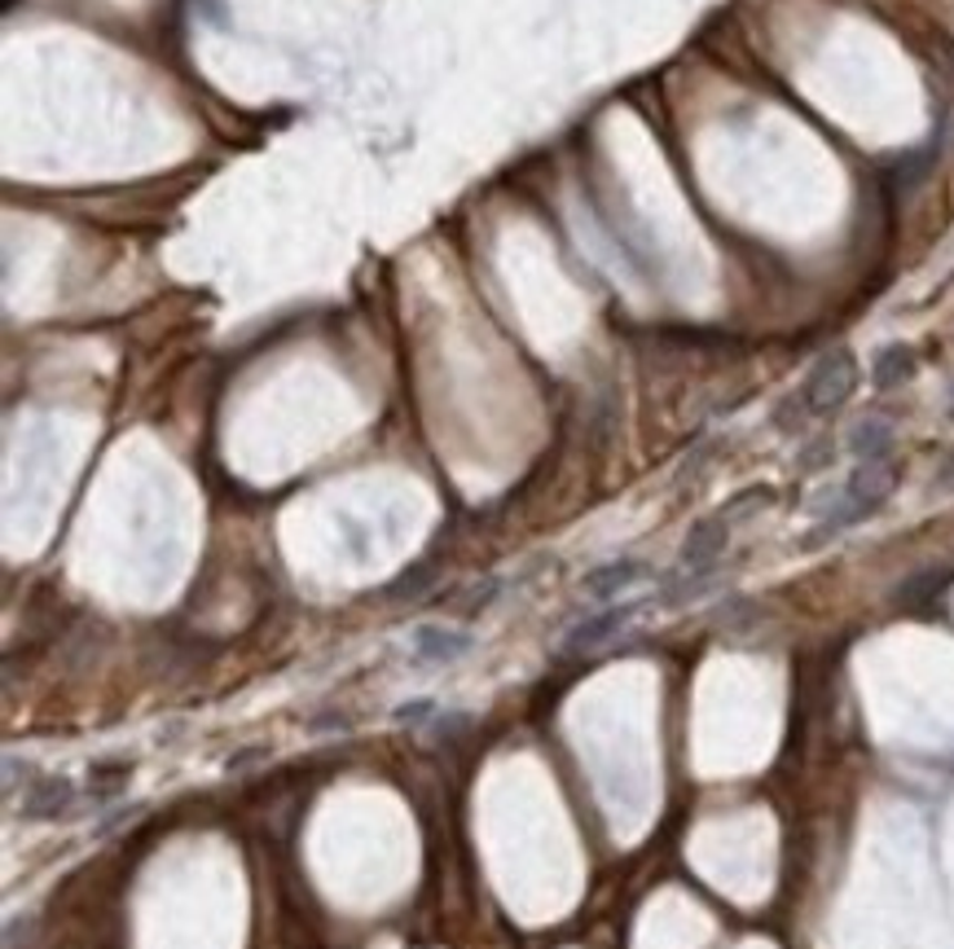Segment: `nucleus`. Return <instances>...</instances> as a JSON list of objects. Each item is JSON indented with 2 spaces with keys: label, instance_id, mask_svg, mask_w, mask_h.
Listing matches in <instances>:
<instances>
[{
  "label": "nucleus",
  "instance_id": "nucleus-1",
  "mask_svg": "<svg viewBox=\"0 0 954 949\" xmlns=\"http://www.w3.org/2000/svg\"><path fill=\"white\" fill-rule=\"evenodd\" d=\"M853 387H857V360H853L849 348H835V353L814 360V369L805 374V382L796 387V396H801V405H805L810 418H828V414H835L853 396Z\"/></svg>",
  "mask_w": 954,
  "mask_h": 949
},
{
  "label": "nucleus",
  "instance_id": "nucleus-2",
  "mask_svg": "<svg viewBox=\"0 0 954 949\" xmlns=\"http://www.w3.org/2000/svg\"><path fill=\"white\" fill-rule=\"evenodd\" d=\"M725 545H730V523H725L721 514L700 519V523L687 532V541H682L678 572H682V576H713L717 559L725 554Z\"/></svg>",
  "mask_w": 954,
  "mask_h": 949
},
{
  "label": "nucleus",
  "instance_id": "nucleus-3",
  "mask_svg": "<svg viewBox=\"0 0 954 949\" xmlns=\"http://www.w3.org/2000/svg\"><path fill=\"white\" fill-rule=\"evenodd\" d=\"M638 611H642V602H625V606H607V611H598V615H586L581 624L568 629V637H564L559 651H564V655H590L598 646H607L611 637H620Z\"/></svg>",
  "mask_w": 954,
  "mask_h": 949
},
{
  "label": "nucleus",
  "instance_id": "nucleus-4",
  "mask_svg": "<svg viewBox=\"0 0 954 949\" xmlns=\"http://www.w3.org/2000/svg\"><path fill=\"white\" fill-rule=\"evenodd\" d=\"M71 809H75V787H71V778H58V774L31 778L18 800V814L27 823H53V818H67Z\"/></svg>",
  "mask_w": 954,
  "mask_h": 949
},
{
  "label": "nucleus",
  "instance_id": "nucleus-5",
  "mask_svg": "<svg viewBox=\"0 0 954 949\" xmlns=\"http://www.w3.org/2000/svg\"><path fill=\"white\" fill-rule=\"evenodd\" d=\"M409 642H414V655L427 660V664H454V660H463L471 651V633L445 629V624H423V629H414Z\"/></svg>",
  "mask_w": 954,
  "mask_h": 949
},
{
  "label": "nucleus",
  "instance_id": "nucleus-6",
  "mask_svg": "<svg viewBox=\"0 0 954 949\" xmlns=\"http://www.w3.org/2000/svg\"><path fill=\"white\" fill-rule=\"evenodd\" d=\"M642 576H647V563H638V559H611V563L595 568V572H586L581 590L590 593V598H598V602H607V598H620L625 590H633Z\"/></svg>",
  "mask_w": 954,
  "mask_h": 949
},
{
  "label": "nucleus",
  "instance_id": "nucleus-7",
  "mask_svg": "<svg viewBox=\"0 0 954 949\" xmlns=\"http://www.w3.org/2000/svg\"><path fill=\"white\" fill-rule=\"evenodd\" d=\"M849 453L857 458V462H875V458H889V449H893V427H889V418H862V422H853V431H849Z\"/></svg>",
  "mask_w": 954,
  "mask_h": 949
},
{
  "label": "nucleus",
  "instance_id": "nucleus-8",
  "mask_svg": "<svg viewBox=\"0 0 954 949\" xmlns=\"http://www.w3.org/2000/svg\"><path fill=\"white\" fill-rule=\"evenodd\" d=\"M915 378V353L906 348V344H884L875 360H871V382L880 387V391H893V387H902V382H911Z\"/></svg>",
  "mask_w": 954,
  "mask_h": 949
},
{
  "label": "nucleus",
  "instance_id": "nucleus-9",
  "mask_svg": "<svg viewBox=\"0 0 954 949\" xmlns=\"http://www.w3.org/2000/svg\"><path fill=\"white\" fill-rule=\"evenodd\" d=\"M128 774H132V761H123V756H102V761L89 765V800H93V809L111 805L120 796Z\"/></svg>",
  "mask_w": 954,
  "mask_h": 949
},
{
  "label": "nucleus",
  "instance_id": "nucleus-10",
  "mask_svg": "<svg viewBox=\"0 0 954 949\" xmlns=\"http://www.w3.org/2000/svg\"><path fill=\"white\" fill-rule=\"evenodd\" d=\"M770 501H774V492H770V488H743V492H739V497H730V501H725L717 514H721V519L734 528V523H748L752 514H761Z\"/></svg>",
  "mask_w": 954,
  "mask_h": 949
},
{
  "label": "nucleus",
  "instance_id": "nucleus-11",
  "mask_svg": "<svg viewBox=\"0 0 954 949\" xmlns=\"http://www.w3.org/2000/svg\"><path fill=\"white\" fill-rule=\"evenodd\" d=\"M427 581H432V568H414V572H405L387 593H392V598H418V593L427 590Z\"/></svg>",
  "mask_w": 954,
  "mask_h": 949
},
{
  "label": "nucleus",
  "instance_id": "nucleus-12",
  "mask_svg": "<svg viewBox=\"0 0 954 949\" xmlns=\"http://www.w3.org/2000/svg\"><path fill=\"white\" fill-rule=\"evenodd\" d=\"M432 716H436V704H432V700H409V704L396 708V721H400V725H423V721H432Z\"/></svg>",
  "mask_w": 954,
  "mask_h": 949
},
{
  "label": "nucleus",
  "instance_id": "nucleus-13",
  "mask_svg": "<svg viewBox=\"0 0 954 949\" xmlns=\"http://www.w3.org/2000/svg\"><path fill=\"white\" fill-rule=\"evenodd\" d=\"M497 585H501V581H484V585H476L471 598H467V611H484V606L497 598Z\"/></svg>",
  "mask_w": 954,
  "mask_h": 949
},
{
  "label": "nucleus",
  "instance_id": "nucleus-14",
  "mask_svg": "<svg viewBox=\"0 0 954 949\" xmlns=\"http://www.w3.org/2000/svg\"><path fill=\"white\" fill-rule=\"evenodd\" d=\"M308 729L317 734V729H353V716H344V712H331V716H313L308 721Z\"/></svg>",
  "mask_w": 954,
  "mask_h": 949
},
{
  "label": "nucleus",
  "instance_id": "nucleus-15",
  "mask_svg": "<svg viewBox=\"0 0 954 949\" xmlns=\"http://www.w3.org/2000/svg\"><path fill=\"white\" fill-rule=\"evenodd\" d=\"M264 756H268V747H246V752H238V756H230V761H225V769H230V774H238L242 765H251V761H264Z\"/></svg>",
  "mask_w": 954,
  "mask_h": 949
},
{
  "label": "nucleus",
  "instance_id": "nucleus-16",
  "mask_svg": "<svg viewBox=\"0 0 954 949\" xmlns=\"http://www.w3.org/2000/svg\"><path fill=\"white\" fill-rule=\"evenodd\" d=\"M828 458H832V445H814V453H805V458H801V467L819 471V467H828Z\"/></svg>",
  "mask_w": 954,
  "mask_h": 949
}]
</instances>
